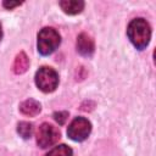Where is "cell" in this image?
Here are the masks:
<instances>
[{"label":"cell","instance_id":"6","mask_svg":"<svg viewBox=\"0 0 156 156\" xmlns=\"http://www.w3.org/2000/svg\"><path fill=\"white\" fill-rule=\"evenodd\" d=\"M95 50V44L93 38L87 33H80L77 38V51L82 56H91Z\"/></svg>","mask_w":156,"mask_h":156},{"label":"cell","instance_id":"10","mask_svg":"<svg viewBox=\"0 0 156 156\" xmlns=\"http://www.w3.org/2000/svg\"><path fill=\"white\" fill-rule=\"evenodd\" d=\"M33 124L26 121H22L17 124V133L20 134V136H22L23 139H29L33 134Z\"/></svg>","mask_w":156,"mask_h":156},{"label":"cell","instance_id":"8","mask_svg":"<svg viewBox=\"0 0 156 156\" xmlns=\"http://www.w3.org/2000/svg\"><path fill=\"white\" fill-rule=\"evenodd\" d=\"M40 110H41L40 104L34 99H27L20 105L21 113H23L24 116H29V117L37 116L40 112Z\"/></svg>","mask_w":156,"mask_h":156},{"label":"cell","instance_id":"2","mask_svg":"<svg viewBox=\"0 0 156 156\" xmlns=\"http://www.w3.org/2000/svg\"><path fill=\"white\" fill-rule=\"evenodd\" d=\"M60 43H61V37L55 28L45 27L40 29V32L38 33L37 48L39 54L43 56L51 55L58 48Z\"/></svg>","mask_w":156,"mask_h":156},{"label":"cell","instance_id":"3","mask_svg":"<svg viewBox=\"0 0 156 156\" xmlns=\"http://www.w3.org/2000/svg\"><path fill=\"white\" fill-rule=\"evenodd\" d=\"M35 84L43 93H51L58 85V74L51 67H40L35 73Z\"/></svg>","mask_w":156,"mask_h":156},{"label":"cell","instance_id":"1","mask_svg":"<svg viewBox=\"0 0 156 156\" xmlns=\"http://www.w3.org/2000/svg\"><path fill=\"white\" fill-rule=\"evenodd\" d=\"M127 35L130 43L138 49H145L151 39V27L145 18H134L127 27Z\"/></svg>","mask_w":156,"mask_h":156},{"label":"cell","instance_id":"14","mask_svg":"<svg viewBox=\"0 0 156 156\" xmlns=\"http://www.w3.org/2000/svg\"><path fill=\"white\" fill-rule=\"evenodd\" d=\"M2 38V28H1V23H0V40Z\"/></svg>","mask_w":156,"mask_h":156},{"label":"cell","instance_id":"9","mask_svg":"<svg viewBox=\"0 0 156 156\" xmlns=\"http://www.w3.org/2000/svg\"><path fill=\"white\" fill-rule=\"evenodd\" d=\"M29 66V58L26 55V52L21 51L20 54H17V56L15 57L13 61V66H12V71L16 74H22L28 69Z\"/></svg>","mask_w":156,"mask_h":156},{"label":"cell","instance_id":"13","mask_svg":"<svg viewBox=\"0 0 156 156\" xmlns=\"http://www.w3.org/2000/svg\"><path fill=\"white\" fill-rule=\"evenodd\" d=\"M2 5H4V7H6V9H9V10H11V9H13V7H16V6H20L21 5V2H9V1H4L2 2Z\"/></svg>","mask_w":156,"mask_h":156},{"label":"cell","instance_id":"7","mask_svg":"<svg viewBox=\"0 0 156 156\" xmlns=\"http://www.w3.org/2000/svg\"><path fill=\"white\" fill-rule=\"evenodd\" d=\"M60 7L62 11L67 15H77L83 11L84 9V1L82 0H63L60 1Z\"/></svg>","mask_w":156,"mask_h":156},{"label":"cell","instance_id":"11","mask_svg":"<svg viewBox=\"0 0 156 156\" xmlns=\"http://www.w3.org/2000/svg\"><path fill=\"white\" fill-rule=\"evenodd\" d=\"M46 156H73V151L69 146H67L65 144H61V145H57V146L52 147L46 154Z\"/></svg>","mask_w":156,"mask_h":156},{"label":"cell","instance_id":"4","mask_svg":"<svg viewBox=\"0 0 156 156\" xmlns=\"http://www.w3.org/2000/svg\"><path fill=\"white\" fill-rule=\"evenodd\" d=\"M91 132V123L84 117H76L67 128V135L73 141H84Z\"/></svg>","mask_w":156,"mask_h":156},{"label":"cell","instance_id":"5","mask_svg":"<svg viewBox=\"0 0 156 156\" xmlns=\"http://www.w3.org/2000/svg\"><path fill=\"white\" fill-rule=\"evenodd\" d=\"M58 139L60 130L50 123H43L37 130V144L41 149H46L54 145Z\"/></svg>","mask_w":156,"mask_h":156},{"label":"cell","instance_id":"12","mask_svg":"<svg viewBox=\"0 0 156 156\" xmlns=\"http://www.w3.org/2000/svg\"><path fill=\"white\" fill-rule=\"evenodd\" d=\"M52 116H54V119H55L60 126H62V124H65V122H66L67 118H68V112H67V111H58V112H55Z\"/></svg>","mask_w":156,"mask_h":156}]
</instances>
